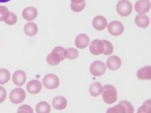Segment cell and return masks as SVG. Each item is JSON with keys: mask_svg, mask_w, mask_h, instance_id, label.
<instances>
[{"mask_svg": "<svg viewBox=\"0 0 151 113\" xmlns=\"http://www.w3.org/2000/svg\"><path fill=\"white\" fill-rule=\"evenodd\" d=\"M65 59V48L63 47H55L51 54L47 56L46 61L49 65L56 66Z\"/></svg>", "mask_w": 151, "mask_h": 113, "instance_id": "obj_1", "label": "cell"}, {"mask_svg": "<svg viewBox=\"0 0 151 113\" xmlns=\"http://www.w3.org/2000/svg\"><path fill=\"white\" fill-rule=\"evenodd\" d=\"M101 94L104 101L106 104H113L116 102L118 97H117V90L115 87L110 84L104 85L103 87Z\"/></svg>", "mask_w": 151, "mask_h": 113, "instance_id": "obj_2", "label": "cell"}, {"mask_svg": "<svg viewBox=\"0 0 151 113\" xmlns=\"http://www.w3.org/2000/svg\"><path fill=\"white\" fill-rule=\"evenodd\" d=\"M116 11L122 17L129 16L132 12V5L129 0H119L116 5Z\"/></svg>", "mask_w": 151, "mask_h": 113, "instance_id": "obj_3", "label": "cell"}, {"mask_svg": "<svg viewBox=\"0 0 151 113\" xmlns=\"http://www.w3.org/2000/svg\"><path fill=\"white\" fill-rule=\"evenodd\" d=\"M43 84L47 89H56L60 84V80L55 74H47L43 79Z\"/></svg>", "mask_w": 151, "mask_h": 113, "instance_id": "obj_4", "label": "cell"}, {"mask_svg": "<svg viewBox=\"0 0 151 113\" xmlns=\"http://www.w3.org/2000/svg\"><path fill=\"white\" fill-rule=\"evenodd\" d=\"M10 101L14 104L23 103L26 98V93L22 88H14L10 93Z\"/></svg>", "mask_w": 151, "mask_h": 113, "instance_id": "obj_5", "label": "cell"}, {"mask_svg": "<svg viewBox=\"0 0 151 113\" xmlns=\"http://www.w3.org/2000/svg\"><path fill=\"white\" fill-rule=\"evenodd\" d=\"M106 66L104 62L96 60L93 62L90 66V72L94 76H101L106 72Z\"/></svg>", "mask_w": 151, "mask_h": 113, "instance_id": "obj_6", "label": "cell"}, {"mask_svg": "<svg viewBox=\"0 0 151 113\" xmlns=\"http://www.w3.org/2000/svg\"><path fill=\"white\" fill-rule=\"evenodd\" d=\"M108 32L110 35L113 36H120L124 32V26L123 24L119 21H112L107 26Z\"/></svg>", "mask_w": 151, "mask_h": 113, "instance_id": "obj_7", "label": "cell"}, {"mask_svg": "<svg viewBox=\"0 0 151 113\" xmlns=\"http://www.w3.org/2000/svg\"><path fill=\"white\" fill-rule=\"evenodd\" d=\"M89 51L94 55H99L103 54L104 51V43L103 40H93L91 42Z\"/></svg>", "mask_w": 151, "mask_h": 113, "instance_id": "obj_8", "label": "cell"}, {"mask_svg": "<svg viewBox=\"0 0 151 113\" xmlns=\"http://www.w3.org/2000/svg\"><path fill=\"white\" fill-rule=\"evenodd\" d=\"M134 9L139 14H145L150 9V0H138L134 5Z\"/></svg>", "mask_w": 151, "mask_h": 113, "instance_id": "obj_9", "label": "cell"}, {"mask_svg": "<svg viewBox=\"0 0 151 113\" xmlns=\"http://www.w3.org/2000/svg\"><path fill=\"white\" fill-rule=\"evenodd\" d=\"M13 82L16 86H23L27 81L26 72L23 70H17L14 72L12 76Z\"/></svg>", "mask_w": 151, "mask_h": 113, "instance_id": "obj_10", "label": "cell"}, {"mask_svg": "<svg viewBox=\"0 0 151 113\" xmlns=\"http://www.w3.org/2000/svg\"><path fill=\"white\" fill-rule=\"evenodd\" d=\"M42 84L39 80H31L27 84V90L31 94H37L42 91Z\"/></svg>", "mask_w": 151, "mask_h": 113, "instance_id": "obj_11", "label": "cell"}, {"mask_svg": "<svg viewBox=\"0 0 151 113\" xmlns=\"http://www.w3.org/2000/svg\"><path fill=\"white\" fill-rule=\"evenodd\" d=\"M122 60L118 56H110L106 60V67L110 70H117L121 67Z\"/></svg>", "mask_w": 151, "mask_h": 113, "instance_id": "obj_12", "label": "cell"}, {"mask_svg": "<svg viewBox=\"0 0 151 113\" xmlns=\"http://www.w3.org/2000/svg\"><path fill=\"white\" fill-rule=\"evenodd\" d=\"M89 37L85 33L79 34L75 39V45L76 48L79 49H84L89 45Z\"/></svg>", "mask_w": 151, "mask_h": 113, "instance_id": "obj_13", "label": "cell"}, {"mask_svg": "<svg viewBox=\"0 0 151 113\" xmlns=\"http://www.w3.org/2000/svg\"><path fill=\"white\" fill-rule=\"evenodd\" d=\"M107 24H107V21H106V19L104 16L98 15L93 19V27L96 30H104L107 26Z\"/></svg>", "mask_w": 151, "mask_h": 113, "instance_id": "obj_14", "label": "cell"}, {"mask_svg": "<svg viewBox=\"0 0 151 113\" xmlns=\"http://www.w3.org/2000/svg\"><path fill=\"white\" fill-rule=\"evenodd\" d=\"M38 15V11L34 7H27L22 11V17L28 21H33Z\"/></svg>", "mask_w": 151, "mask_h": 113, "instance_id": "obj_15", "label": "cell"}, {"mask_svg": "<svg viewBox=\"0 0 151 113\" xmlns=\"http://www.w3.org/2000/svg\"><path fill=\"white\" fill-rule=\"evenodd\" d=\"M52 106L58 110H63L67 107V100L65 97L61 96L56 97L52 100Z\"/></svg>", "mask_w": 151, "mask_h": 113, "instance_id": "obj_16", "label": "cell"}, {"mask_svg": "<svg viewBox=\"0 0 151 113\" xmlns=\"http://www.w3.org/2000/svg\"><path fill=\"white\" fill-rule=\"evenodd\" d=\"M137 77L141 80H151V67L147 66L138 69Z\"/></svg>", "mask_w": 151, "mask_h": 113, "instance_id": "obj_17", "label": "cell"}, {"mask_svg": "<svg viewBox=\"0 0 151 113\" xmlns=\"http://www.w3.org/2000/svg\"><path fill=\"white\" fill-rule=\"evenodd\" d=\"M134 22L136 25L139 27L147 28L150 25V21L148 16L144 15V14H138L135 17Z\"/></svg>", "mask_w": 151, "mask_h": 113, "instance_id": "obj_18", "label": "cell"}, {"mask_svg": "<svg viewBox=\"0 0 151 113\" xmlns=\"http://www.w3.org/2000/svg\"><path fill=\"white\" fill-rule=\"evenodd\" d=\"M24 33L28 36H33L38 33V26L35 23L28 22L24 25Z\"/></svg>", "mask_w": 151, "mask_h": 113, "instance_id": "obj_19", "label": "cell"}, {"mask_svg": "<svg viewBox=\"0 0 151 113\" xmlns=\"http://www.w3.org/2000/svg\"><path fill=\"white\" fill-rule=\"evenodd\" d=\"M103 91V86L100 82H97L91 84L89 87V93L92 97H98L100 94H101Z\"/></svg>", "mask_w": 151, "mask_h": 113, "instance_id": "obj_20", "label": "cell"}, {"mask_svg": "<svg viewBox=\"0 0 151 113\" xmlns=\"http://www.w3.org/2000/svg\"><path fill=\"white\" fill-rule=\"evenodd\" d=\"M36 112L37 113H49L51 112V106L47 102H40L36 105Z\"/></svg>", "mask_w": 151, "mask_h": 113, "instance_id": "obj_21", "label": "cell"}, {"mask_svg": "<svg viewBox=\"0 0 151 113\" xmlns=\"http://www.w3.org/2000/svg\"><path fill=\"white\" fill-rule=\"evenodd\" d=\"M11 74L6 69H0V84H5L10 80Z\"/></svg>", "mask_w": 151, "mask_h": 113, "instance_id": "obj_22", "label": "cell"}, {"mask_svg": "<svg viewBox=\"0 0 151 113\" xmlns=\"http://www.w3.org/2000/svg\"><path fill=\"white\" fill-rule=\"evenodd\" d=\"M79 52L76 48H70L65 49V58L69 59V60H75L78 57Z\"/></svg>", "mask_w": 151, "mask_h": 113, "instance_id": "obj_23", "label": "cell"}, {"mask_svg": "<svg viewBox=\"0 0 151 113\" xmlns=\"http://www.w3.org/2000/svg\"><path fill=\"white\" fill-rule=\"evenodd\" d=\"M106 112L110 113H127L125 110V107L122 103H119L116 106H113L112 108H110L109 109L106 110Z\"/></svg>", "mask_w": 151, "mask_h": 113, "instance_id": "obj_24", "label": "cell"}, {"mask_svg": "<svg viewBox=\"0 0 151 113\" xmlns=\"http://www.w3.org/2000/svg\"><path fill=\"white\" fill-rule=\"evenodd\" d=\"M104 43V51L103 52V54L104 55H110L113 54L114 48H113V45H112V43L110 41H107V40H103Z\"/></svg>", "mask_w": 151, "mask_h": 113, "instance_id": "obj_25", "label": "cell"}, {"mask_svg": "<svg viewBox=\"0 0 151 113\" xmlns=\"http://www.w3.org/2000/svg\"><path fill=\"white\" fill-rule=\"evenodd\" d=\"M86 8V1L81 3H73L71 2L70 9L74 12H80Z\"/></svg>", "mask_w": 151, "mask_h": 113, "instance_id": "obj_26", "label": "cell"}, {"mask_svg": "<svg viewBox=\"0 0 151 113\" xmlns=\"http://www.w3.org/2000/svg\"><path fill=\"white\" fill-rule=\"evenodd\" d=\"M151 112V100L148 99L146 102H144V105L141 106L139 109L137 110L138 113H144V112Z\"/></svg>", "mask_w": 151, "mask_h": 113, "instance_id": "obj_27", "label": "cell"}, {"mask_svg": "<svg viewBox=\"0 0 151 113\" xmlns=\"http://www.w3.org/2000/svg\"><path fill=\"white\" fill-rule=\"evenodd\" d=\"M9 15V11L7 7L1 5L0 6V21H5Z\"/></svg>", "mask_w": 151, "mask_h": 113, "instance_id": "obj_28", "label": "cell"}, {"mask_svg": "<svg viewBox=\"0 0 151 113\" xmlns=\"http://www.w3.org/2000/svg\"><path fill=\"white\" fill-rule=\"evenodd\" d=\"M17 17L14 13L12 12H9V15L8 18L5 21V23L8 25H14L17 23Z\"/></svg>", "mask_w": 151, "mask_h": 113, "instance_id": "obj_29", "label": "cell"}, {"mask_svg": "<svg viewBox=\"0 0 151 113\" xmlns=\"http://www.w3.org/2000/svg\"><path fill=\"white\" fill-rule=\"evenodd\" d=\"M119 103L123 105L127 113H133L134 112V107H133V106H132L130 102L127 101V100H121Z\"/></svg>", "mask_w": 151, "mask_h": 113, "instance_id": "obj_30", "label": "cell"}, {"mask_svg": "<svg viewBox=\"0 0 151 113\" xmlns=\"http://www.w3.org/2000/svg\"><path fill=\"white\" fill-rule=\"evenodd\" d=\"M33 110L32 107L28 105H23L17 110V113H33Z\"/></svg>", "mask_w": 151, "mask_h": 113, "instance_id": "obj_31", "label": "cell"}, {"mask_svg": "<svg viewBox=\"0 0 151 113\" xmlns=\"http://www.w3.org/2000/svg\"><path fill=\"white\" fill-rule=\"evenodd\" d=\"M7 97V91L5 89V87L0 86V103H3Z\"/></svg>", "mask_w": 151, "mask_h": 113, "instance_id": "obj_32", "label": "cell"}, {"mask_svg": "<svg viewBox=\"0 0 151 113\" xmlns=\"http://www.w3.org/2000/svg\"><path fill=\"white\" fill-rule=\"evenodd\" d=\"M70 1L73 3H81V2H85V0H70Z\"/></svg>", "mask_w": 151, "mask_h": 113, "instance_id": "obj_33", "label": "cell"}, {"mask_svg": "<svg viewBox=\"0 0 151 113\" xmlns=\"http://www.w3.org/2000/svg\"><path fill=\"white\" fill-rule=\"evenodd\" d=\"M12 1V0H0V2H2V3H5V2H9Z\"/></svg>", "mask_w": 151, "mask_h": 113, "instance_id": "obj_34", "label": "cell"}]
</instances>
